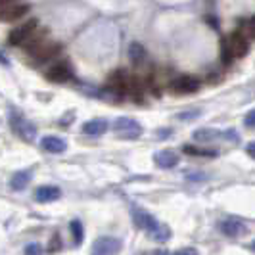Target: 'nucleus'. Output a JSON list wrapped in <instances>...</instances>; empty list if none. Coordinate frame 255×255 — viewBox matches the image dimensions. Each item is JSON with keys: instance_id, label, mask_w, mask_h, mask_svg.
Instances as JSON below:
<instances>
[{"instance_id": "1", "label": "nucleus", "mask_w": 255, "mask_h": 255, "mask_svg": "<svg viewBox=\"0 0 255 255\" xmlns=\"http://www.w3.org/2000/svg\"><path fill=\"white\" fill-rule=\"evenodd\" d=\"M132 221L138 229L144 230L155 242H167L171 238V229L163 223H159L153 215H150L148 211H144L140 207H132Z\"/></svg>"}, {"instance_id": "2", "label": "nucleus", "mask_w": 255, "mask_h": 255, "mask_svg": "<svg viewBox=\"0 0 255 255\" xmlns=\"http://www.w3.org/2000/svg\"><path fill=\"white\" fill-rule=\"evenodd\" d=\"M250 50V44L240 31L232 33L227 40H223V60L230 62L232 58H242Z\"/></svg>"}, {"instance_id": "3", "label": "nucleus", "mask_w": 255, "mask_h": 255, "mask_svg": "<svg viewBox=\"0 0 255 255\" xmlns=\"http://www.w3.org/2000/svg\"><path fill=\"white\" fill-rule=\"evenodd\" d=\"M10 125H12L13 132L19 136V138H23L25 142H33L35 138H37V127L27 119V117H23V115L19 114H12V117H10Z\"/></svg>"}, {"instance_id": "4", "label": "nucleus", "mask_w": 255, "mask_h": 255, "mask_svg": "<svg viewBox=\"0 0 255 255\" xmlns=\"http://www.w3.org/2000/svg\"><path fill=\"white\" fill-rule=\"evenodd\" d=\"M112 127H114V130L121 138H138L142 134L140 123L130 119V117H117Z\"/></svg>"}, {"instance_id": "5", "label": "nucleus", "mask_w": 255, "mask_h": 255, "mask_svg": "<svg viewBox=\"0 0 255 255\" xmlns=\"http://www.w3.org/2000/svg\"><path fill=\"white\" fill-rule=\"evenodd\" d=\"M37 29H38L37 19H29V21H25L21 27H15L12 33H10L8 40H10V44H13V46L27 44V42L31 40V37L37 33Z\"/></svg>"}, {"instance_id": "6", "label": "nucleus", "mask_w": 255, "mask_h": 255, "mask_svg": "<svg viewBox=\"0 0 255 255\" xmlns=\"http://www.w3.org/2000/svg\"><path fill=\"white\" fill-rule=\"evenodd\" d=\"M121 248H123V242H121L119 238L102 236V238H98V240L94 242L90 255H119Z\"/></svg>"}, {"instance_id": "7", "label": "nucleus", "mask_w": 255, "mask_h": 255, "mask_svg": "<svg viewBox=\"0 0 255 255\" xmlns=\"http://www.w3.org/2000/svg\"><path fill=\"white\" fill-rule=\"evenodd\" d=\"M27 12H29V6H27V4H19V2L2 6V8H0V21H17V19H21Z\"/></svg>"}, {"instance_id": "8", "label": "nucleus", "mask_w": 255, "mask_h": 255, "mask_svg": "<svg viewBox=\"0 0 255 255\" xmlns=\"http://www.w3.org/2000/svg\"><path fill=\"white\" fill-rule=\"evenodd\" d=\"M198 89H200V81L190 75H182L171 83V90L177 92V94H190V92H196Z\"/></svg>"}, {"instance_id": "9", "label": "nucleus", "mask_w": 255, "mask_h": 255, "mask_svg": "<svg viewBox=\"0 0 255 255\" xmlns=\"http://www.w3.org/2000/svg\"><path fill=\"white\" fill-rule=\"evenodd\" d=\"M46 79L54 83H67V81H73V71L67 64H56L48 69Z\"/></svg>"}, {"instance_id": "10", "label": "nucleus", "mask_w": 255, "mask_h": 255, "mask_svg": "<svg viewBox=\"0 0 255 255\" xmlns=\"http://www.w3.org/2000/svg\"><path fill=\"white\" fill-rule=\"evenodd\" d=\"M219 230L225 234V236H230V238H236L240 234H246V225L238 219H225L219 223Z\"/></svg>"}, {"instance_id": "11", "label": "nucleus", "mask_w": 255, "mask_h": 255, "mask_svg": "<svg viewBox=\"0 0 255 255\" xmlns=\"http://www.w3.org/2000/svg\"><path fill=\"white\" fill-rule=\"evenodd\" d=\"M60 196H62V190H60L58 186H50V184H46V186H38L37 190H35V200L40 202V204L56 202Z\"/></svg>"}, {"instance_id": "12", "label": "nucleus", "mask_w": 255, "mask_h": 255, "mask_svg": "<svg viewBox=\"0 0 255 255\" xmlns=\"http://www.w3.org/2000/svg\"><path fill=\"white\" fill-rule=\"evenodd\" d=\"M153 161L159 169H173L179 163V153L171 152V150H161L153 155Z\"/></svg>"}, {"instance_id": "13", "label": "nucleus", "mask_w": 255, "mask_h": 255, "mask_svg": "<svg viewBox=\"0 0 255 255\" xmlns=\"http://www.w3.org/2000/svg\"><path fill=\"white\" fill-rule=\"evenodd\" d=\"M58 52H60V46H58V44H50V42L46 44V42H40L37 48H33V50H31V54H33V58H35V60L44 62V60L54 58Z\"/></svg>"}, {"instance_id": "14", "label": "nucleus", "mask_w": 255, "mask_h": 255, "mask_svg": "<svg viewBox=\"0 0 255 255\" xmlns=\"http://www.w3.org/2000/svg\"><path fill=\"white\" fill-rule=\"evenodd\" d=\"M85 134H89V136H98V134H104L106 130H108V121L106 119H90V121H87L85 125H83V128H81Z\"/></svg>"}, {"instance_id": "15", "label": "nucleus", "mask_w": 255, "mask_h": 255, "mask_svg": "<svg viewBox=\"0 0 255 255\" xmlns=\"http://www.w3.org/2000/svg\"><path fill=\"white\" fill-rule=\"evenodd\" d=\"M40 148H42L44 152L62 153V152H65L67 144H65L62 138H58V136H44V138L40 140Z\"/></svg>"}, {"instance_id": "16", "label": "nucleus", "mask_w": 255, "mask_h": 255, "mask_svg": "<svg viewBox=\"0 0 255 255\" xmlns=\"http://www.w3.org/2000/svg\"><path fill=\"white\" fill-rule=\"evenodd\" d=\"M221 136H225V134H221V130H215V128H198V130H194V134H192V138L196 142H213L221 138Z\"/></svg>"}, {"instance_id": "17", "label": "nucleus", "mask_w": 255, "mask_h": 255, "mask_svg": "<svg viewBox=\"0 0 255 255\" xmlns=\"http://www.w3.org/2000/svg\"><path fill=\"white\" fill-rule=\"evenodd\" d=\"M128 56H130V62H132V64L138 65L146 60V48L142 46L140 42H132V44L128 46Z\"/></svg>"}, {"instance_id": "18", "label": "nucleus", "mask_w": 255, "mask_h": 255, "mask_svg": "<svg viewBox=\"0 0 255 255\" xmlns=\"http://www.w3.org/2000/svg\"><path fill=\"white\" fill-rule=\"evenodd\" d=\"M31 182V173H27V171H21V173H15L10 180V184H12L13 190H23L27 184Z\"/></svg>"}, {"instance_id": "19", "label": "nucleus", "mask_w": 255, "mask_h": 255, "mask_svg": "<svg viewBox=\"0 0 255 255\" xmlns=\"http://www.w3.org/2000/svg\"><path fill=\"white\" fill-rule=\"evenodd\" d=\"M182 150L184 153H188V155H205V157H215L217 152L215 150H202V148H196V146H182Z\"/></svg>"}, {"instance_id": "20", "label": "nucleus", "mask_w": 255, "mask_h": 255, "mask_svg": "<svg viewBox=\"0 0 255 255\" xmlns=\"http://www.w3.org/2000/svg\"><path fill=\"white\" fill-rule=\"evenodd\" d=\"M69 229H71V232H73V240H75V244H81L83 236H85V230H83V225H81V221H73Z\"/></svg>"}, {"instance_id": "21", "label": "nucleus", "mask_w": 255, "mask_h": 255, "mask_svg": "<svg viewBox=\"0 0 255 255\" xmlns=\"http://www.w3.org/2000/svg\"><path fill=\"white\" fill-rule=\"evenodd\" d=\"M25 255H42V246L40 244H29L25 248Z\"/></svg>"}, {"instance_id": "22", "label": "nucleus", "mask_w": 255, "mask_h": 255, "mask_svg": "<svg viewBox=\"0 0 255 255\" xmlns=\"http://www.w3.org/2000/svg\"><path fill=\"white\" fill-rule=\"evenodd\" d=\"M244 125L248 128H255V110H252L250 114L244 117Z\"/></svg>"}, {"instance_id": "23", "label": "nucleus", "mask_w": 255, "mask_h": 255, "mask_svg": "<svg viewBox=\"0 0 255 255\" xmlns=\"http://www.w3.org/2000/svg\"><path fill=\"white\" fill-rule=\"evenodd\" d=\"M173 255H198V252H196L194 248H184V250H179L177 254H173Z\"/></svg>"}, {"instance_id": "24", "label": "nucleus", "mask_w": 255, "mask_h": 255, "mask_svg": "<svg viewBox=\"0 0 255 255\" xmlns=\"http://www.w3.org/2000/svg\"><path fill=\"white\" fill-rule=\"evenodd\" d=\"M246 152H248V155H250V157H254V159H255V142H250V144L246 146Z\"/></svg>"}, {"instance_id": "25", "label": "nucleus", "mask_w": 255, "mask_h": 255, "mask_svg": "<svg viewBox=\"0 0 255 255\" xmlns=\"http://www.w3.org/2000/svg\"><path fill=\"white\" fill-rule=\"evenodd\" d=\"M250 35L255 38V17L252 19V21H250Z\"/></svg>"}, {"instance_id": "26", "label": "nucleus", "mask_w": 255, "mask_h": 255, "mask_svg": "<svg viewBox=\"0 0 255 255\" xmlns=\"http://www.w3.org/2000/svg\"><path fill=\"white\" fill-rule=\"evenodd\" d=\"M190 115H200V110H196V112H192ZM179 117H180V119H190V117H186V114H180Z\"/></svg>"}, {"instance_id": "27", "label": "nucleus", "mask_w": 255, "mask_h": 255, "mask_svg": "<svg viewBox=\"0 0 255 255\" xmlns=\"http://www.w3.org/2000/svg\"><path fill=\"white\" fill-rule=\"evenodd\" d=\"M153 255H171V254H167V252H155Z\"/></svg>"}, {"instance_id": "28", "label": "nucleus", "mask_w": 255, "mask_h": 255, "mask_svg": "<svg viewBox=\"0 0 255 255\" xmlns=\"http://www.w3.org/2000/svg\"><path fill=\"white\" fill-rule=\"evenodd\" d=\"M252 248H254V250H255V242H254V244H252Z\"/></svg>"}]
</instances>
